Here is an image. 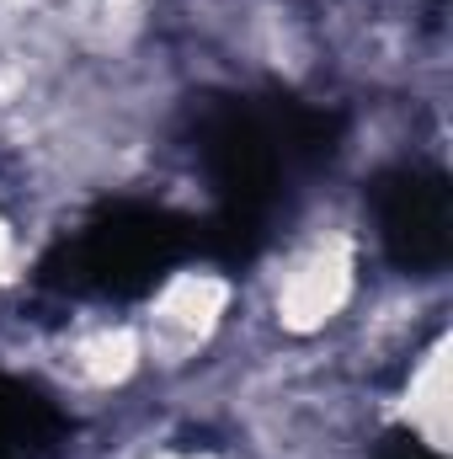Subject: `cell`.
Instances as JSON below:
<instances>
[{"instance_id":"3","label":"cell","mask_w":453,"mask_h":459,"mask_svg":"<svg viewBox=\"0 0 453 459\" xmlns=\"http://www.w3.org/2000/svg\"><path fill=\"white\" fill-rule=\"evenodd\" d=\"M38 368L75 406H117L150 385V352L133 310H91L38 342Z\"/></svg>"},{"instance_id":"1","label":"cell","mask_w":453,"mask_h":459,"mask_svg":"<svg viewBox=\"0 0 453 459\" xmlns=\"http://www.w3.org/2000/svg\"><path fill=\"white\" fill-rule=\"evenodd\" d=\"M373 289V230L346 204H315L267 251L245 289V326L288 358L337 347Z\"/></svg>"},{"instance_id":"4","label":"cell","mask_w":453,"mask_h":459,"mask_svg":"<svg viewBox=\"0 0 453 459\" xmlns=\"http://www.w3.org/2000/svg\"><path fill=\"white\" fill-rule=\"evenodd\" d=\"M453 379H449V321H438L422 342L400 358V368L384 379L379 417L384 428L406 433L422 459H449V411H453Z\"/></svg>"},{"instance_id":"2","label":"cell","mask_w":453,"mask_h":459,"mask_svg":"<svg viewBox=\"0 0 453 459\" xmlns=\"http://www.w3.org/2000/svg\"><path fill=\"white\" fill-rule=\"evenodd\" d=\"M133 316L150 352V379L187 385L245 326V283L214 262H182L160 273V283H150Z\"/></svg>"},{"instance_id":"6","label":"cell","mask_w":453,"mask_h":459,"mask_svg":"<svg viewBox=\"0 0 453 459\" xmlns=\"http://www.w3.org/2000/svg\"><path fill=\"white\" fill-rule=\"evenodd\" d=\"M123 459H240V449L198 444V438H155V444H133Z\"/></svg>"},{"instance_id":"5","label":"cell","mask_w":453,"mask_h":459,"mask_svg":"<svg viewBox=\"0 0 453 459\" xmlns=\"http://www.w3.org/2000/svg\"><path fill=\"white\" fill-rule=\"evenodd\" d=\"M27 262H32V230L21 220V209L0 193V294L21 283Z\"/></svg>"}]
</instances>
